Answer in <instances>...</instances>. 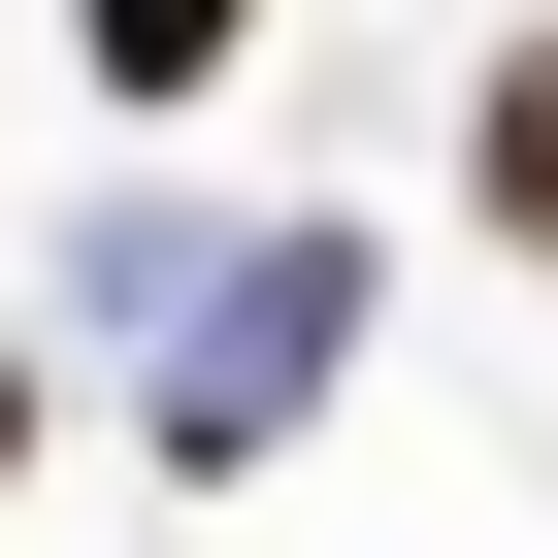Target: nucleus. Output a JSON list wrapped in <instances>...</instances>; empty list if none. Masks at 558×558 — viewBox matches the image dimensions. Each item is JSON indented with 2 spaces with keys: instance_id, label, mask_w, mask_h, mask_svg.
<instances>
[{
  "instance_id": "nucleus-4",
  "label": "nucleus",
  "mask_w": 558,
  "mask_h": 558,
  "mask_svg": "<svg viewBox=\"0 0 558 558\" xmlns=\"http://www.w3.org/2000/svg\"><path fill=\"white\" fill-rule=\"evenodd\" d=\"M0 493H34V362H0Z\"/></svg>"
},
{
  "instance_id": "nucleus-1",
  "label": "nucleus",
  "mask_w": 558,
  "mask_h": 558,
  "mask_svg": "<svg viewBox=\"0 0 558 558\" xmlns=\"http://www.w3.org/2000/svg\"><path fill=\"white\" fill-rule=\"evenodd\" d=\"M329 329H362V230H263V263H230V329L165 362V460H263V427L329 395Z\"/></svg>"
},
{
  "instance_id": "nucleus-3",
  "label": "nucleus",
  "mask_w": 558,
  "mask_h": 558,
  "mask_svg": "<svg viewBox=\"0 0 558 558\" xmlns=\"http://www.w3.org/2000/svg\"><path fill=\"white\" fill-rule=\"evenodd\" d=\"M230 34H263V0H66V66H99V99H230Z\"/></svg>"
},
{
  "instance_id": "nucleus-2",
  "label": "nucleus",
  "mask_w": 558,
  "mask_h": 558,
  "mask_svg": "<svg viewBox=\"0 0 558 558\" xmlns=\"http://www.w3.org/2000/svg\"><path fill=\"white\" fill-rule=\"evenodd\" d=\"M460 197H493V230L558 263V34H493V99H460Z\"/></svg>"
}]
</instances>
